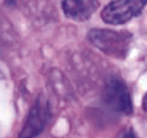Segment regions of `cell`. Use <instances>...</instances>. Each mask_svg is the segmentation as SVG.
<instances>
[{"label":"cell","instance_id":"6da1fadb","mask_svg":"<svg viewBox=\"0 0 147 138\" xmlns=\"http://www.w3.org/2000/svg\"><path fill=\"white\" fill-rule=\"evenodd\" d=\"M88 38L92 45L107 56L123 58L126 56L131 43V36L126 32L109 29H92Z\"/></svg>","mask_w":147,"mask_h":138},{"label":"cell","instance_id":"3957f363","mask_svg":"<svg viewBox=\"0 0 147 138\" xmlns=\"http://www.w3.org/2000/svg\"><path fill=\"white\" fill-rule=\"evenodd\" d=\"M103 100L114 112L126 115L132 114L133 105L130 91L126 84L119 78L112 77L106 82Z\"/></svg>","mask_w":147,"mask_h":138},{"label":"cell","instance_id":"8992f818","mask_svg":"<svg viewBox=\"0 0 147 138\" xmlns=\"http://www.w3.org/2000/svg\"><path fill=\"white\" fill-rule=\"evenodd\" d=\"M142 107H143V109H144V110L146 112H147V92H146V94L144 95V98H143Z\"/></svg>","mask_w":147,"mask_h":138},{"label":"cell","instance_id":"5b68a950","mask_svg":"<svg viewBox=\"0 0 147 138\" xmlns=\"http://www.w3.org/2000/svg\"><path fill=\"white\" fill-rule=\"evenodd\" d=\"M97 1H63L62 9L66 17L77 22H84L92 17L98 9Z\"/></svg>","mask_w":147,"mask_h":138},{"label":"cell","instance_id":"7a4b0ae2","mask_svg":"<svg viewBox=\"0 0 147 138\" xmlns=\"http://www.w3.org/2000/svg\"><path fill=\"white\" fill-rule=\"evenodd\" d=\"M147 1L122 0L111 2L102 10L100 16L105 23L123 25L141 15Z\"/></svg>","mask_w":147,"mask_h":138},{"label":"cell","instance_id":"277c9868","mask_svg":"<svg viewBox=\"0 0 147 138\" xmlns=\"http://www.w3.org/2000/svg\"><path fill=\"white\" fill-rule=\"evenodd\" d=\"M51 117L50 107L44 98H39L31 108L20 138H34L40 135Z\"/></svg>","mask_w":147,"mask_h":138},{"label":"cell","instance_id":"52a82bcc","mask_svg":"<svg viewBox=\"0 0 147 138\" xmlns=\"http://www.w3.org/2000/svg\"><path fill=\"white\" fill-rule=\"evenodd\" d=\"M122 138H136V137L132 132H128V133L125 134V135H124Z\"/></svg>","mask_w":147,"mask_h":138}]
</instances>
